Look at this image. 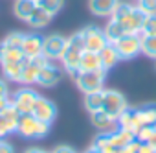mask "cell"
Here are the masks:
<instances>
[{
    "mask_svg": "<svg viewBox=\"0 0 156 153\" xmlns=\"http://www.w3.org/2000/svg\"><path fill=\"white\" fill-rule=\"evenodd\" d=\"M83 52H85V37H83V30H79L66 39V48L61 55L62 68L72 78H75L79 74V63H81Z\"/></svg>",
    "mask_w": 156,
    "mask_h": 153,
    "instance_id": "1",
    "label": "cell"
},
{
    "mask_svg": "<svg viewBox=\"0 0 156 153\" xmlns=\"http://www.w3.org/2000/svg\"><path fill=\"white\" fill-rule=\"evenodd\" d=\"M112 19L118 21L127 30V33H140L147 15L138 6H132V4H127V2H119L118 8L112 13Z\"/></svg>",
    "mask_w": 156,
    "mask_h": 153,
    "instance_id": "2",
    "label": "cell"
},
{
    "mask_svg": "<svg viewBox=\"0 0 156 153\" xmlns=\"http://www.w3.org/2000/svg\"><path fill=\"white\" fill-rule=\"evenodd\" d=\"M73 80L77 83V89L83 94L98 92V91H103V85L107 80V70L99 68V70H90V72H79Z\"/></svg>",
    "mask_w": 156,
    "mask_h": 153,
    "instance_id": "3",
    "label": "cell"
},
{
    "mask_svg": "<svg viewBox=\"0 0 156 153\" xmlns=\"http://www.w3.org/2000/svg\"><path fill=\"white\" fill-rule=\"evenodd\" d=\"M129 107V103H127V98L119 92V91H114V89H103V111L110 116V118H114L116 122H118V118L121 116V113L125 111Z\"/></svg>",
    "mask_w": 156,
    "mask_h": 153,
    "instance_id": "4",
    "label": "cell"
},
{
    "mask_svg": "<svg viewBox=\"0 0 156 153\" xmlns=\"http://www.w3.org/2000/svg\"><path fill=\"white\" fill-rule=\"evenodd\" d=\"M121 59H134L141 54V32L140 33H125L118 43H114Z\"/></svg>",
    "mask_w": 156,
    "mask_h": 153,
    "instance_id": "5",
    "label": "cell"
},
{
    "mask_svg": "<svg viewBox=\"0 0 156 153\" xmlns=\"http://www.w3.org/2000/svg\"><path fill=\"white\" fill-rule=\"evenodd\" d=\"M48 63H50V59H48L44 54H39V55H35V57L28 59V63H26V65H24V68H22V78H20V83H24V85H33V83H37L41 70H42Z\"/></svg>",
    "mask_w": 156,
    "mask_h": 153,
    "instance_id": "6",
    "label": "cell"
},
{
    "mask_svg": "<svg viewBox=\"0 0 156 153\" xmlns=\"http://www.w3.org/2000/svg\"><path fill=\"white\" fill-rule=\"evenodd\" d=\"M83 37H85V50H88V52H98L99 54L108 44V41L105 37V32L98 26L83 28Z\"/></svg>",
    "mask_w": 156,
    "mask_h": 153,
    "instance_id": "7",
    "label": "cell"
},
{
    "mask_svg": "<svg viewBox=\"0 0 156 153\" xmlns=\"http://www.w3.org/2000/svg\"><path fill=\"white\" fill-rule=\"evenodd\" d=\"M37 96H39V94H37L33 89L22 87V89H19V91L13 92V96H11V105H13L19 113H31Z\"/></svg>",
    "mask_w": 156,
    "mask_h": 153,
    "instance_id": "8",
    "label": "cell"
},
{
    "mask_svg": "<svg viewBox=\"0 0 156 153\" xmlns=\"http://www.w3.org/2000/svg\"><path fill=\"white\" fill-rule=\"evenodd\" d=\"M31 114L41 120V122H46V124H51L57 116V107L53 102H50L48 98L44 96H37L35 103H33V109H31Z\"/></svg>",
    "mask_w": 156,
    "mask_h": 153,
    "instance_id": "9",
    "label": "cell"
},
{
    "mask_svg": "<svg viewBox=\"0 0 156 153\" xmlns=\"http://www.w3.org/2000/svg\"><path fill=\"white\" fill-rule=\"evenodd\" d=\"M64 48H66V37H62V35H59V33H51V35L44 37V43H42V54H44L50 61L61 59Z\"/></svg>",
    "mask_w": 156,
    "mask_h": 153,
    "instance_id": "10",
    "label": "cell"
},
{
    "mask_svg": "<svg viewBox=\"0 0 156 153\" xmlns=\"http://www.w3.org/2000/svg\"><path fill=\"white\" fill-rule=\"evenodd\" d=\"M39 122L41 120H37L31 113H20L19 124H17V133L24 138H37Z\"/></svg>",
    "mask_w": 156,
    "mask_h": 153,
    "instance_id": "11",
    "label": "cell"
},
{
    "mask_svg": "<svg viewBox=\"0 0 156 153\" xmlns=\"http://www.w3.org/2000/svg\"><path fill=\"white\" fill-rule=\"evenodd\" d=\"M61 80H62V70H61L57 65H53V63L50 61V63L41 70L37 83H39L41 87H53V85H57Z\"/></svg>",
    "mask_w": 156,
    "mask_h": 153,
    "instance_id": "12",
    "label": "cell"
},
{
    "mask_svg": "<svg viewBox=\"0 0 156 153\" xmlns=\"http://www.w3.org/2000/svg\"><path fill=\"white\" fill-rule=\"evenodd\" d=\"M143 124H141V118H140V111L138 109H130V107H127L123 113H121V116L118 118V127H123V129H127V131H130V133H138V129L141 127Z\"/></svg>",
    "mask_w": 156,
    "mask_h": 153,
    "instance_id": "13",
    "label": "cell"
},
{
    "mask_svg": "<svg viewBox=\"0 0 156 153\" xmlns=\"http://www.w3.org/2000/svg\"><path fill=\"white\" fill-rule=\"evenodd\" d=\"M42 43H44V37L37 35V33H26L24 35V41H22V52L28 59L42 54Z\"/></svg>",
    "mask_w": 156,
    "mask_h": 153,
    "instance_id": "14",
    "label": "cell"
},
{
    "mask_svg": "<svg viewBox=\"0 0 156 153\" xmlns=\"http://www.w3.org/2000/svg\"><path fill=\"white\" fill-rule=\"evenodd\" d=\"M119 0H88V9L96 17H112Z\"/></svg>",
    "mask_w": 156,
    "mask_h": 153,
    "instance_id": "15",
    "label": "cell"
},
{
    "mask_svg": "<svg viewBox=\"0 0 156 153\" xmlns=\"http://www.w3.org/2000/svg\"><path fill=\"white\" fill-rule=\"evenodd\" d=\"M90 120H92V125L94 127H98V131L99 133H110V131H114L116 127V120L114 118H110L103 109H99V111H94V113H90Z\"/></svg>",
    "mask_w": 156,
    "mask_h": 153,
    "instance_id": "16",
    "label": "cell"
},
{
    "mask_svg": "<svg viewBox=\"0 0 156 153\" xmlns=\"http://www.w3.org/2000/svg\"><path fill=\"white\" fill-rule=\"evenodd\" d=\"M2 63H28V57L20 48H9L4 41H0V65Z\"/></svg>",
    "mask_w": 156,
    "mask_h": 153,
    "instance_id": "17",
    "label": "cell"
},
{
    "mask_svg": "<svg viewBox=\"0 0 156 153\" xmlns=\"http://www.w3.org/2000/svg\"><path fill=\"white\" fill-rule=\"evenodd\" d=\"M99 59H101V66L108 72L110 68H114L119 61H121V57H119V54H118V50H116V46L114 44H107L101 52H99Z\"/></svg>",
    "mask_w": 156,
    "mask_h": 153,
    "instance_id": "18",
    "label": "cell"
},
{
    "mask_svg": "<svg viewBox=\"0 0 156 153\" xmlns=\"http://www.w3.org/2000/svg\"><path fill=\"white\" fill-rule=\"evenodd\" d=\"M37 8V2L35 0H15V4H13V13L19 21H24L28 22V19L31 17L33 9Z\"/></svg>",
    "mask_w": 156,
    "mask_h": 153,
    "instance_id": "19",
    "label": "cell"
},
{
    "mask_svg": "<svg viewBox=\"0 0 156 153\" xmlns=\"http://www.w3.org/2000/svg\"><path fill=\"white\" fill-rule=\"evenodd\" d=\"M101 66V59L98 52H88L85 50L81 55V63H79V72H90V70H99Z\"/></svg>",
    "mask_w": 156,
    "mask_h": 153,
    "instance_id": "20",
    "label": "cell"
},
{
    "mask_svg": "<svg viewBox=\"0 0 156 153\" xmlns=\"http://www.w3.org/2000/svg\"><path fill=\"white\" fill-rule=\"evenodd\" d=\"M108 138H110V142L116 147H125L127 144H130L132 140H136V135L130 133V131H127V129H123V127H116L114 131L108 133Z\"/></svg>",
    "mask_w": 156,
    "mask_h": 153,
    "instance_id": "21",
    "label": "cell"
},
{
    "mask_svg": "<svg viewBox=\"0 0 156 153\" xmlns=\"http://www.w3.org/2000/svg\"><path fill=\"white\" fill-rule=\"evenodd\" d=\"M105 37H107V41L110 43V44H114V43H118L125 33H127V30L118 22V21H114V19H110L108 22H107V26H105Z\"/></svg>",
    "mask_w": 156,
    "mask_h": 153,
    "instance_id": "22",
    "label": "cell"
},
{
    "mask_svg": "<svg viewBox=\"0 0 156 153\" xmlns=\"http://www.w3.org/2000/svg\"><path fill=\"white\" fill-rule=\"evenodd\" d=\"M51 17L53 15H50L46 9H42V8H35L33 9V13H31V17L28 19V24L31 26V28H44V26H48L50 24V21H51Z\"/></svg>",
    "mask_w": 156,
    "mask_h": 153,
    "instance_id": "23",
    "label": "cell"
},
{
    "mask_svg": "<svg viewBox=\"0 0 156 153\" xmlns=\"http://www.w3.org/2000/svg\"><path fill=\"white\" fill-rule=\"evenodd\" d=\"M24 65H26V63H2L0 66H2V74H4V78H6V80L20 83Z\"/></svg>",
    "mask_w": 156,
    "mask_h": 153,
    "instance_id": "24",
    "label": "cell"
},
{
    "mask_svg": "<svg viewBox=\"0 0 156 153\" xmlns=\"http://www.w3.org/2000/svg\"><path fill=\"white\" fill-rule=\"evenodd\" d=\"M83 105H85V109H87L88 113L99 111V109L103 107V91L85 94V98H83Z\"/></svg>",
    "mask_w": 156,
    "mask_h": 153,
    "instance_id": "25",
    "label": "cell"
},
{
    "mask_svg": "<svg viewBox=\"0 0 156 153\" xmlns=\"http://www.w3.org/2000/svg\"><path fill=\"white\" fill-rule=\"evenodd\" d=\"M140 111V118L143 125H154L156 124V105L154 103H147L143 107L138 109Z\"/></svg>",
    "mask_w": 156,
    "mask_h": 153,
    "instance_id": "26",
    "label": "cell"
},
{
    "mask_svg": "<svg viewBox=\"0 0 156 153\" xmlns=\"http://www.w3.org/2000/svg\"><path fill=\"white\" fill-rule=\"evenodd\" d=\"M141 54H145L151 59H156V35L141 33Z\"/></svg>",
    "mask_w": 156,
    "mask_h": 153,
    "instance_id": "27",
    "label": "cell"
},
{
    "mask_svg": "<svg viewBox=\"0 0 156 153\" xmlns=\"http://www.w3.org/2000/svg\"><path fill=\"white\" fill-rule=\"evenodd\" d=\"M35 2L39 8L46 9L50 15H57L64 6V0H35Z\"/></svg>",
    "mask_w": 156,
    "mask_h": 153,
    "instance_id": "28",
    "label": "cell"
},
{
    "mask_svg": "<svg viewBox=\"0 0 156 153\" xmlns=\"http://www.w3.org/2000/svg\"><path fill=\"white\" fill-rule=\"evenodd\" d=\"M24 35L26 33H20V32H11L9 35H6L2 41L9 46V48H20L22 50V41H24Z\"/></svg>",
    "mask_w": 156,
    "mask_h": 153,
    "instance_id": "29",
    "label": "cell"
},
{
    "mask_svg": "<svg viewBox=\"0 0 156 153\" xmlns=\"http://www.w3.org/2000/svg\"><path fill=\"white\" fill-rule=\"evenodd\" d=\"M143 35H156V15H147L143 26H141Z\"/></svg>",
    "mask_w": 156,
    "mask_h": 153,
    "instance_id": "30",
    "label": "cell"
},
{
    "mask_svg": "<svg viewBox=\"0 0 156 153\" xmlns=\"http://www.w3.org/2000/svg\"><path fill=\"white\" fill-rule=\"evenodd\" d=\"M138 8L145 15H156V0H138Z\"/></svg>",
    "mask_w": 156,
    "mask_h": 153,
    "instance_id": "31",
    "label": "cell"
},
{
    "mask_svg": "<svg viewBox=\"0 0 156 153\" xmlns=\"http://www.w3.org/2000/svg\"><path fill=\"white\" fill-rule=\"evenodd\" d=\"M119 153H140V140H132L125 147H119Z\"/></svg>",
    "mask_w": 156,
    "mask_h": 153,
    "instance_id": "32",
    "label": "cell"
},
{
    "mask_svg": "<svg viewBox=\"0 0 156 153\" xmlns=\"http://www.w3.org/2000/svg\"><path fill=\"white\" fill-rule=\"evenodd\" d=\"M9 133H13V131H11V127L8 125V122L4 120V116L0 114V140H4Z\"/></svg>",
    "mask_w": 156,
    "mask_h": 153,
    "instance_id": "33",
    "label": "cell"
},
{
    "mask_svg": "<svg viewBox=\"0 0 156 153\" xmlns=\"http://www.w3.org/2000/svg\"><path fill=\"white\" fill-rule=\"evenodd\" d=\"M140 153H156V147L149 142H140Z\"/></svg>",
    "mask_w": 156,
    "mask_h": 153,
    "instance_id": "34",
    "label": "cell"
},
{
    "mask_svg": "<svg viewBox=\"0 0 156 153\" xmlns=\"http://www.w3.org/2000/svg\"><path fill=\"white\" fill-rule=\"evenodd\" d=\"M51 153H77L73 147H70V146H57Z\"/></svg>",
    "mask_w": 156,
    "mask_h": 153,
    "instance_id": "35",
    "label": "cell"
},
{
    "mask_svg": "<svg viewBox=\"0 0 156 153\" xmlns=\"http://www.w3.org/2000/svg\"><path fill=\"white\" fill-rule=\"evenodd\" d=\"M0 153H15L11 144L9 142H4V140H0Z\"/></svg>",
    "mask_w": 156,
    "mask_h": 153,
    "instance_id": "36",
    "label": "cell"
},
{
    "mask_svg": "<svg viewBox=\"0 0 156 153\" xmlns=\"http://www.w3.org/2000/svg\"><path fill=\"white\" fill-rule=\"evenodd\" d=\"M4 96H9V87L4 80H0V98H4Z\"/></svg>",
    "mask_w": 156,
    "mask_h": 153,
    "instance_id": "37",
    "label": "cell"
},
{
    "mask_svg": "<svg viewBox=\"0 0 156 153\" xmlns=\"http://www.w3.org/2000/svg\"><path fill=\"white\" fill-rule=\"evenodd\" d=\"M24 153H46L44 149H39V147H30V149H26Z\"/></svg>",
    "mask_w": 156,
    "mask_h": 153,
    "instance_id": "38",
    "label": "cell"
},
{
    "mask_svg": "<svg viewBox=\"0 0 156 153\" xmlns=\"http://www.w3.org/2000/svg\"><path fill=\"white\" fill-rule=\"evenodd\" d=\"M149 144H151V146H154V147H156V133H154V135H152V138H151V140H149Z\"/></svg>",
    "mask_w": 156,
    "mask_h": 153,
    "instance_id": "39",
    "label": "cell"
}]
</instances>
